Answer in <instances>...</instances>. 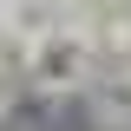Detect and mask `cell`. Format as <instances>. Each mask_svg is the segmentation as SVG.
<instances>
[{
  "instance_id": "cell-3",
  "label": "cell",
  "mask_w": 131,
  "mask_h": 131,
  "mask_svg": "<svg viewBox=\"0 0 131 131\" xmlns=\"http://www.w3.org/2000/svg\"><path fill=\"white\" fill-rule=\"evenodd\" d=\"M13 92H20V72H7V66H0V112H13Z\"/></svg>"
},
{
  "instance_id": "cell-2",
  "label": "cell",
  "mask_w": 131,
  "mask_h": 131,
  "mask_svg": "<svg viewBox=\"0 0 131 131\" xmlns=\"http://www.w3.org/2000/svg\"><path fill=\"white\" fill-rule=\"evenodd\" d=\"M92 112L105 125H131V72L112 66V72H92Z\"/></svg>"
},
{
  "instance_id": "cell-1",
  "label": "cell",
  "mask_w": 131,
  "mask_h": 131,
  "mask_svg": "<svg viewBox=\"0 0 131 131\" xmlns=\"http://www.w3.org/2000/svg\"><path fill=\"white\" fill-rule=\"evenodd\" d=\"M26 79L39 92H72L92 85V33L85 26H52L46 39L26 46Z\"/></svg>"
}]
</instances>
